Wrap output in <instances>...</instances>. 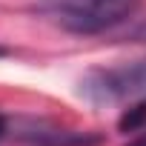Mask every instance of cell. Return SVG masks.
<instances>
[{
  "instance_id": "obj_4",
  "label": "cell",
  "mask_w": 146,
  "mask_h": 146,
  "mask_svg": "<svg viewBox=\"0 0 146 146\" xmlns=\"http://www.w3.org/2000/svg\"><path fill=\"white\" fill-rule=\"evenodd\" d=\"M117 126H120V132H135V129L146 126V98L132 100V103H129V109L120 115Z\"/></svg>"
},
{
  "instance_id": "obj_7",
  "label": "cell",
  "mask_w": 146,
  "mask_h": 146,
  "mask_svg": "<svg viewBox=\"0 0 146 146\" xmlns=\"http://www.w3.org/2000/svg\"><path fill=\"white\" fill-rule=\"evenodd\" d=\"M129 146H146V135H143V137H137V140H132Z\"/></svg>"
},
{
  "instance_id": "obj_8",
  "label": "cell",
  "mask_w": 146,
  "mask_h": 146,
  "mask_svg": "<svg viewBox=\"0 0 146 146\" xmlns=\"http://www.w3.org/2000/svg\"><path fill=\"white\" fill-rule=\"evenodd\" d=\"M0 57H6V49H3V46H0Z\"/></svg>"
},
{
  "instance_id": "obj_2",
  "label": "cell",
  "mask_w": 146,
  "mask_h": 146,
  "mask_svg": "<svg viewBox=\"0 0 146 146\" xmlns=\"http://www.w3.org/2000/svg\"><path fill=\"white\" fill-rule=\"evenodd\" d=\"M80 95L100 106L132 103L146 98V57L120 63V66H100L89 69L80 78Z\"/></svg>"
},
{
  "instance_id": "obj_6",
  "label": "cell",
  "mask_w": 146,
  "mask_h": 146,
  "mask_svg": "<svg viewBox=\"0 0 146 146\" xmlns=\"http://www.w3.org/2000/svg\"><path fill=\"white\" fill-rule=\"evenodd\" d=\"M6 132H9V120H6V115H0V140L6 137Z\"/></svg>"
},
{
  "instance_id": "obj_3",
  "label": "cell",
  "mask_w": 146,
  "mask_h": 146,
  "mask_svg": "<svg viewBox=\"0 0 146 146\" xmlns=\"http://www.w3.org/2000/svg\"><path fill=\"white\" fill-rule=\"evenodd\" d=\"M17 137L29 146H95L100 137L89 132H75V129H60L46 120H26L17 129Z\"/></svg>"
},
{
  "instance_id": "obj_1",
  "label": "cell",
  "mask_w": 146,
  "mask_h": 146,
  "mask_svg": "<svg viewBox=\"0 0 146 146\" xmlns=\"http://www.w3.org/2000/svg\"><path fill=\"white\" fill-rule=\"evenodd\" d=\"M140 3L143 0H37L32 9L69 35H100L126 23Z\"/></svg>"
},
{
  "instance_id": "obj_5",
  "label": "cell",
  "mask_w": 146,
  "mask_h": 146,
  "mask_svg": "<svg viewBox=\"0 0 146 146\" xmlns=\"http://www.w3.org/2000/svg\"><path fill=\"white\" fill-rule=\"evenodd\" d=\"M129 40H137V43H146V23L129 29Z\"/></svg>"
}]
</instances>
